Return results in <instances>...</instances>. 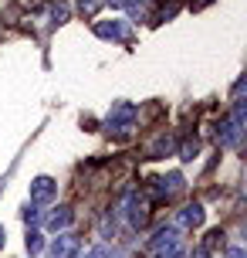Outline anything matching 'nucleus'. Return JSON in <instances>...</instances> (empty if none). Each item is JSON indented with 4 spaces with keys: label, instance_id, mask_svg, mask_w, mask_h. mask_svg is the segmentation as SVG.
Segmentation results:
<instances>
[{
    "label": "nucleus",
    "instance_id": "f257e3e1",
    "mask_svg": "<svg viewBox=\"0 0 247 258\" xmlns=\"http://www.w3.org/2000/svg\"><path fill=\"white\" fill-rule=\"evenodd\" d=\"M105 126H108V133H112L115 140H126L132 129H136V105L132 102H115Z\"/></svg>",
    "mask_w": 247,
    "mask_h": 258
},
{
    "label": "nucleus",
    "instance_id": "f03ea898",
    "mask_svg": "<svg viewBox=\"0 0 247 258\" xmlns=\"http://www.w3.org/2000/svg\"><path fill=\"white\" fill-rule=\"evenodd\" d=\"M126 221H129V228H146V221H149V201L139 197V194H132L129 201H126Z\"/></svg>",
    "mask_w": 247,
    "mask_h": 258
},
{
    "label": "nucleus",
    "instance_id": "7ed1b4c3",
    "mask_svg": "<svg viewBox=\"0 0 247 258\" xmlns=\"http://www.w3.org/2000/svg\"><path fill=\"white\" fill-rule=\"evenodd\" d=\"M54 194H58V183L51 177H34V183H31V201L34 204H48V201H54Z\"/></svg>",
    "mask_w": 247,
    "mask_h": 258
},
{
    "label": "nucleus",
    "instance_id": "20e7f679",
    "mask_svg": "<svg viewBox=\"0 0 247 258\" xmlns=\"http://www.w3.org/2000/svg\"><path fill=\"white\" fill-rule=\"evenodd\" d=\"M240 136H244V126L234 122L230 116L223 119L220 129H217V143H220V146H240Z\"/></svg>",
    "mask_w": 247,
    "mask_h": 258
},
{
    "label": "nucleus",
    "instance_id": "39448f33",
    "mask_svg": "<svg viewBox=\"0 0 247 258\" xmlns=\"http://www.w3.org/2000/svg\"><path fill=\"white\" fill-rule=\"evenodd\" d=\"M78 238H75V234H58V238H54L51 241V255L54 258H75L78 255Z\"/></svg>",
    "mask_w": 247,
    "mask_h": 258
},
{
    "label": "nucleus",
    "instance_id": "423d86ee",
    "mask_svg": "<svg viewBox=\"0 0 247 258\" xmlns=\"http://www.w3.org/2000/svg\"><path fill=\"white\" fill-rule=\"evenodd\" d=\"M203 218H207L203 204H186L180 214H176V224H180V228H200V224H203Z\"/></svg>",
    "mask_w": 247,
    "mask_h": 258
},
{
    "label": "nucleus",
    "instance_id": "0eeeda50",
    "mask_svg": "<svg viewBox=\"0 0 247 258\" xmlns=\"http://www.w3.org/2000/svg\"><path fill=\"white\" fill-rule=\"evenodd\" d=\"M95 34L105 38V41H122L126 38V24L122 21H98L95 24Z\"/></svg>",
    "mask_w": 247,
    "mask_h": 258
},
{
    "label": "nucleus",
    "instance_id": "6e6552de",
    "mask_svg": "<svg viewBox=\"0 0 247 258\" xmlns=\"http://www.w3.org/2000/svg\"><path fill=\"white\" fill-rule=\"evenodd\" d=\"M156 183V194L159 197H173V194H180L183 190V173H169V177H159Z\"/></svg>",
    "mask_w": 247,
    "mask_h": 258
},
{
    "label": "nucleus",
    "instance_id": "1a4fd4ad",
    "mask_svg": "<svg viewBox=\"0 0 247 258\" xmlns=\"http://www.w3.org/2000/svg\"><path fill=\"white\" fill-rule=\"evenodd\" d=\"M71 218H75L71 207H58L54 214H48V228H51V231H65L68 224H71Z\"/></svg>",
    "mask_w": 247,
    "mask_h": 258
},
{
    "label": "nucleus",
    "instance_id": "9d476101",
    "mask_svg": "<svg viewBox=\"0 0 247 258\" xmlns=\"http://www.w3.org/2000/svg\"><path fill=\"white\" fill-rule=\"evenodd\" d=\"M196 156H200V140H183L180 143V160L190 163V160H196Z\"/></svg>",
    "mask_w": 247,
    "mask_h": 258
},
{
    "label": "nucleus",
    "instance_id": "9b49d317",
    "mask_svg": "<svg viewBox=\"0 0 247 258\" xmlns=\"http://www.w3.org/2000/svg\"><path fill=\"white\" fill-rule=\"evenodd\" d=\"M156 258H183V245L180 241H166L156 248Z\"/></svg>",
    "mask_w": 247,
    "mask_h": 258
},
{
    "label": "nucleus",
    "instance_id": "f8f14e48",
    "mask_svg": "<svg viewBox=\"0 0 247 258\" xmlns=\"http://www.w3.org/2000/svg\"><path fill=\"white\" fill-rule=\"evenodd\" d=\"M166 241H176V228H159V231H156V238H153V248L166 245Z\"/></svg>",
    "mask_w": 247,
    "mask_h": 258
},
{
    "label": "nucleus",
    "instance_id": "ddd939ff",
    "mask_svg": "<svg viewBox=\"0 0 247 258\" xmlns=\"http://www.w3.org/2000/svg\"><path fill=\"white\" fill-rule=\"evenodd\" d=\"M163 153H169V140H166V136H159V140L149 146V160H159Z\"/></svg>",
    "mask_w": 247,
    "mask_h": 258
},
{
    "label": "nucleus",
    "instance_id": "4468645a",
    "mask_svg": "<svg viewBox=\"0 0 247 258\" xmlns=\"http://www.w3.org/2000/svg\"><path fill=\"white\" fill-rule=\"evenodd\" d=\"M41 248H44L41 231H31V234H27V251H31V255H41Z\"/></svg>",
    "mask_w": 247,
    "mask_h": 258
},
{
    "label": "nucleus",
    "instance_id": "2eb2a0df",
    "mask_svg": "<svg viewBox=\"0 0 247 258\" xmlns=\"http://www.w3.org/2000/svg\"><path fill=\"white\" fill-rule=\"evenodd\" d=\"M78 7H81V14H85V17H95V14H98V7H102V0H78Z\"/></svg>",
    "mask_w": 247,
    "mask_h": 258
},
{
    "label": "nucleus",
    "instance_id": "dca6fc26",
    "mask_svg": "<svg viewBox=\"0 0 247 258\" xmlns=\"http://www.w3.org/2000/svg\"><path fill=\"white\" fill-rule=\"evenodd\" d=\"M51 17H54V24H65V21H68V7H65V4H54Z\"/></svg>",
    "mask_w": 247,
    "mask_h": 258
},
{
    "label": "nucleus",
    "instance_id": "f3484780",
    "mask_svg": "<svg viewBox=\"0 0 247 258\" xmlns=\"http://www.w3.org/2000/svg\"><path fill=\"white\" fill-rule=\"evenodd\" d=\"M21 218H24L27 224H38V218H41V214H38V207H34V204H27V207H24V214H21Z\"/></svg>",
    "mask_w": 247,
    "mask_h": 258
},
{
    "label": "nucleus",
    "instance_id": "a211bd4d",
    "mask_svg": "<svg viewBox=\"0 0 247 258\" xmlns=\"http://www.w3.org/2000/svg\"><path fill=\"white\" fill-rule=\"evenodd\" d=\"M190 258H210V248H207V245H196V248H193V255H190Z\"/></svg>",
    "mask_w": 247,
    "mask_h": 258
},
{
    "label": "nucleus",
    "instance_id": "6ab92c4d",
    "mask_svg": "<svg viewBox=\"0 0 247 258\" xmlns=\"http://www.w3.org/2000/svg\"><path fill=\"white\" fill-rule=\"evenodd\" d=\"M207 4H213V0H193V11H203Z\"/></svg>",
    "mask_w": 247,
    "mask_h": 258
},
{
    "label": "nucleus",
    "instance_id": "aec40b11",
    "mask_svg": "<svg viewBox=\"0 0 247 258\" xmlns=\"http://www.w3.org/2000/svg\"><path fill=\"white\" fill-rule=\"evenodd\" d=\"M230 258H244V251L240 248H230Z\"/></svg>",
    "mask_w": 247,
    "mask_h": 258
},
{
    "label": "nucleus",
    "instance_id": "412c9836",
    "mask_svg": "<svg viewBox=\"0 0 247 258\" xmlns=\"http://www.w3.org/2000/svg\"><path fill=\"white\" fill-rule=\"evenodd\" d=\"M108 4H112V7H126L129 0H108Z\"/></svg>",
    "mask_w": 247,
    "mask_h": 258
},
{
    "label": "nucleus",
    "instance_id": "4be33fe9",
    "mask_svg": "<svg viewBox=\"0 0 247 258\" xmlns=\"http://www.w3.org/2000/svg\"><path fill=\"white\" fill-rule=\"evenodd\" d=\"M4 241H7V231H4V224H0V248H4Z\"/></svg>",
    "mask_w": 247,
    "mask_h": 258
},
{
    "label": "nucleus",
    "instance_id": "5701e85b",
    "mask_svg": "<svg viewBox=\"0 0 247 258\" xmlns=\"http://www.w3.org/2000/svg\"><path fill=\"white\" fill-rule=\"evenodd\" d=\"M129 4H136V0H129Z\"/></svg>",
    "mask_w": 247,
    "mask_h": 258
}]
</instances>
